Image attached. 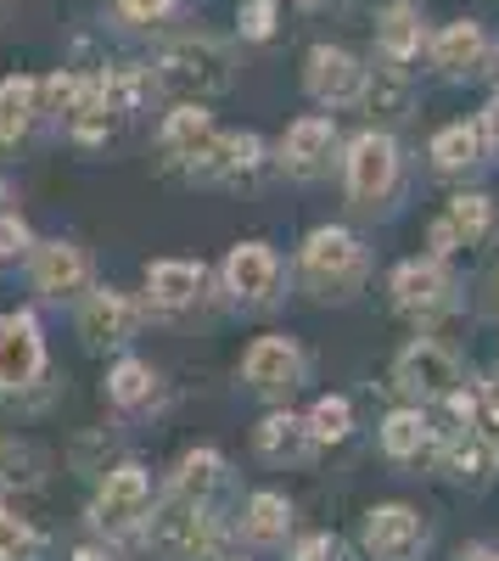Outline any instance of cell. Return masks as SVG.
I'll list each match as a JSON object with an SVG mask.
<instances>
[{
  "label": "cell",
  "mask_w": 499,
  "mask_h": 561,
  "mask_svg": "<svg viewBox=\"0 0 499 561\" xmlns=\"http://www.w3.org/2000/svg\"><path fill=\"white\" fill-rule=\"evenodd\" d=\"M45 449L18 438V433H0V489H39L45 483Z\"/></svg>",
  "instance_id": "cell-20"
},
{
  "label": "cell",
  "mask_w": 499,
  "mask_h": 561,
  "mask_svg": "<svg viewBox=\"0 0 499 561\" xmlns=\"http://www.w3.org/2000/svg\"><path fill=\"white\" fill-rule=\"evenodd\" d=\"M253 444H258L264 460H298V455L309 449V427H303L298 415L276 410V415H264L258 427H253Z\"/></svg>",
  "instance_id": "cell-23"
},
{
  "label": "cell",
  "mask_w": 499,
  "mask_h": 561,
  "mask_svg": "<svg viewBox=\"0 0 499 561\" xmlns=\"http://www.w3.org/2000/svg\"><path fill=\"white\" fill-rule=\"evenodd\" d=\"M303 84L321 107H353L359 96H365V68H359L348 51H337V45H314L309 68H303Z\"/></svg>",
  "instance_id": "cell-8"
},
{
  "label": "cell",
  "mask_w": 499,
  "mask_h": 561,
  "mask_svg": "<svg viewBox=\"0 0 499 561\" xmlns=\"http://www.w3.org/2000/svg\"><path fill=\"white\" fill-rule=\"evenodd\" d=\"M488 309H494V320H499V275H494V293H488Z\"/></svg>",
  "instance_id": "cell-43"
},
{
  "label": "cell",
  "mask_w": 499,
  "mask_h": 561,
  "mask_svg": "<svg viewBox=\"0 0 499 561\" xmlns=\"http://www.w3.org/2000/svg\"><path fill=\"white\" fill-rule=\"evenodd\" d=\"M483 158V124H443L432 135V169L455 174V169H472Z\"/></svg>",
  "instance_id": "cell-24"
},
{
  "label": "cell",
  "mask_w": 499,
  "mask_h": 561,
  "mask_svg": "<svg viewBox=\"0 0 499 561\" xmlns=\"http://www.w3.org/2000/svg\"><path fill=\"white\" fill-rule=\"evenodd\" d=\"M393 304L404 309V314H438L443 304H449V275H443V264L438 259H416V264H398L393 270Z\"/></svg>",
  "instance_id": "cell-13"
},
{
  "label": "cell",
  "mask_w": 499,
  "mask_h": 561,
  "mask_svg": "<svg viewBox=\"0 0 499 561\" xmlns=\"http://www.w3.org/2000/svg\"><path fill=\"white\" fill-rule=\"evenodd\" d=\"M376 45H382L387 62H398V68L410 62L421 51V18H416V7H404V0H398V7H387L382 23H376Z\"/></svg>",
  "instance_id": "cell-21"
},
{
  "label": "cell",
  "mask_w": 499,
  "mask_h": 561,
  "mask_svg": "<svg viewBox=\"0 0 499 561\" xmlns=\"http://www.w3.org/2000/svg\"><path fill=\"white\" fill-rule=\"evenodd\" d=\"M79 332H84V343H96V348L102 343H124L135 332V304L124 293H113V287L90 293L84 309H79Z\"/></svg>",
  "instance_id": "cell-16"
},
{
  "label": "cell",
  "mask_w": 499,
  "mask_h": 561,
  "mask_svg": "<svg viewBox=\"0 0 499 561\" xmlns=\"http://www.w3.org/2000/svg\"><path fill=\"white\" fill-rule=\"evenodd\" d=\"M152 388H158V377H152V365H147V359H118V365L107 370V399L124 404V410L147 404Z\"/></svg>",
  "instance_id": "cell-30"
},
{
  "label": "cell",
  "mask_w": 499,
  "mask_h": 561,
  "mask_svg": "<svg viewBox=\"0 0 499 561\" xmlns=\"http://www.w3.org/2000/svg\"><path fill=\"white\" fill-rule=\"evenodd\" d=\"M0 197H7V185H0Z\"/></svg>",
  "instance_id": "cell-44"
},
{
  "label": "cell",
  "mask_w": 499,
  "mask_h": 561,
  "mask_svg": "<svg viewBox=\"0 0 499 561\" xmlns=\"http://www.w3.org/2000/svg\"><path fill=\"white\" fill-rule=\"evenodd\" d=\"M264 169V147L258 135H208V147L186 163L192 180H208V185H242Z\"/></svg>",
  "instance_id": "cell-6"
},
{
  "label": "cell",
  "mask_w": 499,
  "mask_h": 561,
  "mask_svg": "<svg viewBox=\"0 0 499 561\" xmlns=\"http://www.w3.org/2000/svg\"><path fill=\"white\" fill-rule=\"evenodd\" d=\"M449 225L461 230V242L472 248V242H483L488 230H494V203L483 197V192H461L455 203H449V214H443Z\"/></svg>",
  "instance_id": "cell-32"
},
{
  "label": "cell",
  "mask_w": 499,
  "mask_h": 561,
  "mask_svg": "<svg viewBox=\"0 0 499 561\" xmlns=\"http://www.w3.org/2000/svg\"><path fill=\"white\" fill-rule=\"evenodd\" d=\"M208 135H213V118L202 113V102H179V107L163 118V129H158V147H163V158H169L174 169H186V163L208 147Z\"/></svg>",
  "instance_id": "cell-15"
},
{
  "label": "cell",
  "mask_w": 499,
  "mask_h": 561,
  "mask_svg": "<svg viewBox=\"0 0 499 561\" xmlns=\"http://www.w3.org/2000/svg\"><path fill=\"white\" fill-rule=\"evenodd\" d=\"M427 545V523L416 505H376L365 517V550L376 561H416Z\"/></svg>",
  "instance_id": "cell-9"
},
{
  "label": "cell",
  "mask_w": 499,
  "mask_h": 561,
  "mask_svg": "<svg viewBox=\"0 0 499 561\" xmlns=\"http://www.w3.org/2000/svg\"><path fill=\"white\" fill-rule=\"evenodd\" d=\"M461 561H499V556H494V550H466Z\"/></svg>",
  "instance_id": "cell-42"
},
{
  "label": "cell",
  "mask_w": 499,
  "mask_h": 561,
  "mask_svg": "<svg viewBox=\"0 0 499 561\" xmlns=\"http://www.w3.org/2000/svg\"><path fill=\"white\" fill-rule=\"evenodd\" d=\"M483 135H488V140H499V96H494V107L483 113Z\"/></svg>",
  "instance_id": "cell-40"
},
{
  "label": "cell",
  "mask_w": 499,
  "mask_h": 561,
  "mask_svg": "<svg viewBox=\"0 0 499 561\" xmlns=\"http://www.w3.org/2000/svg\"><path fill=\"white\" fill-rule=\"evenodd\" d=\"M202 264H186V259H158L147 270V304L152 309H186L202 298Z\"/></svg>",
  "instance_id": "cell-17"
},
{
  "label": "cell",
  "mask_w": 499,
  "mask_h": 561,
  "mask_svg": "<svg viewBox=\"0 0 499 561\" xmlns=\"http://www.w3.org/2000/svg\"><path fill=\"white\" fill-rule=\"evenodd\" d=\"M147 505H152V478H147V466H113V472L102 478V494L96 505H90V523H102V528H129V523H141L147 517Z\"/></svg>",
  "instance_id": "cell-5"
},
{
  "label": "cell",
  "mask_w": 499,
  "mask_h": 561,
  "mask_svg": "<svg viewBox=\"0 0 499 561\" xmlns=\"http://www.w3.org/2000/svg\"><path fill=\"white\" fill-rule=\"evenodd\" d=\"M483 421H488V444L499 449V382H494L488 399H483Z\"/></svg>",
  "instance_id": "cell-38"
},
{
  "label": "cell",
  "mask_w": 499,
  "mask_h": 561,
  "mask_svg": "<svg viewBox=\"0 0 499 561\" xmlns=\"http://www.w3.org/2000/svg\"><path fill=\"white\" fill-rule=\"evenodd\" d=\"M152 84L169 90L174 102H208L219 90H231V51L219 39H174L158 57Z\"/></svg>",
  "instance_id": "cell-1"
},
{
  "label": "cell",
  "mask_w": 499,
  "mask_h": 561,
  "mask_svg": "<svg viewBox=\"0 0 499 561\" xmlns=\"http://www.w3.org/2000/svg\"><path fill=\"white\" fill-rule=\"evenodd\" d=\"M303 280L314 298H353V287L365 280V248L353 230L343 225H321L303 242Z\"/></svg>",
  "instance_id": "cell-3"
},
{
  "label": "cell",
  "mask_w": 499,
  "mask_h": 561,
  "mask_svg": "<svg viewBox=\"0 0 499 561\" xmlns=\"http://www.w3.org/2000/svg\"><path fill=\"white\" fill-rule=\"evenodd\" d=\"M39 113V84L34 79H0V140H18Z\"/></svg>",
  "instance_id": "cell-26"
},
{
  "label": "cell",
  "mask_w": 499,
  "mask_h": 561,
  "mask_svg": "<svg viewBox=\"0 0 499 561\" xmlns=\"http://www.w3.org/2000/svg\"><path fill=\"white\" fill-rule=\"evenodd\" d=\"M488 455H494L488 433H455V438L438 449V460H443L449 478H483V472H488Z\"/></svg>",
  "instance_id": "cell-29"
},
{
  "label": "cell",
  "mask_w": 499,
  "mask_h": 561,
  "mask_svg": "<svg viewBox=\"0 0 499 561\" xmlns=\"http://www.w3.org/2000/svg\"><path fill=\"white\" fill-rule=\"evenodd\" d=\"M242 377L247 388L258 393H292L303 382V354L292 337H258L247 354H242Z\"/></svg>",
  "instance_id": "cell-11"
},
{
  "label": "cell",
  "mask_w": 499,
  "mask_h": 561,
  "mask_svg": "<svg viewBox=\"0 0 499 561\" xmlns=\"http://www.w3.org/2000/svg\"><path fill=\"white\" fill-rule=\"evenodd\" d=\"M466 242H461V230L455 225H449V219H432V230H427V259H449V253H461Z\"/></svg>",
  "instance_id": "cell-34"
},
{
  "label": "cell",
  "mask_w": 499,
  "mask_h": 561,
  "mask_svg": "<svg viewBox=\"0 0 499 561\" xmlns=\"http://www.w3.org/2000/svg\"><path fill=\"white\" fill-rule=\"evenodd\" d=\"M332 140H337V124L321 118V113H309V118H298V124L287 129V140H281V163H287L292 174H314V169L332 158Z\"/></svg>",
  "instance_id": "cell-18"
},
{
  "label": "cell",
  "mask_w": 499,
  "mask_h": 561,
  "mask_svg": "<svg viewBox=\"0 0 499 561\" xmlns=\"http://www.w3.org/2000/svg\"><path fill=\"white\" fill-rule=\"evenodd\" d=\"M488 51V39H483V23H449L438 39H432V62L443 73H472Z\"/></svg>",
  "instance_id": "cell-19"
},
{
  "label": "cell",
  "mask_w": 499,
  "mask_h": 561,
  "mask_svg": "<svg viewBox=\"0 0 499 561\" xmlns=\"http://www.w3.org/2000/svg\"><path fill=\"white\" fill-rule=\"evenodd\" d=\"M287 528H292V505H287V494H253V500H247L242 534H247L253 545H276V539H287Z\"/></svg>",
  "instance_id": "cell-28"
},
{
  "label": "cell",
  "mask_w": 499,
  "mask_h": 561,
  "mask_svg": "<svg viewBox=\"0 0 499 561\" xmlns=\"http://www.w3.org/2000/svg\"><path fill=\"white\" fill-rule=\"evenodd\" d=\"M348 197L359 208H376L387 192H393V180H398V147H393V135L387 129H365L348 147Z\"/></svg>",
  "instance_id": "cell-4"
},
{
  "label": "cell",
  "mask_w": 499,
  "mask_h": 561,
  "mask_svg": "<svg viewBox=\"0 0 499 561\" xmlns=\"http://www.w3.org/2000/svg\"><path fill=\"white\" fill-rule=\"evenodd\" d=\"M45 370V343L34 314H0V393L28 388Z\"/></svg>",
  "instance_id": "cell-10"
},
{
  "label": "cell",
  "mask_w": 499,
  "mask_h": 561,
  "mask_svg": "<svg viewBox=\"0 0 499 561\" xmlns=\"http://www.w3.org/2000/svg\"><path fill=\"white\" fill-rule=\"evenodd\" d=\"M147 539L152 550L174 561H213L224 550V534H219V517L208 511V500H179V494H169L147 517Z\"/></svg>",
  "instance_id": "cell-2"
},
{
  "label": "cell",
  "mask_w": 499,
  "mask_h": 561,
  "mask_svg": "<svg viewBox=\"0 0 499 561\" xmlns=\"http://www.w3.org/2000/svg\"><path fill=\"white\" fill-rule=\"evenodd\" d=\"M18 253H28V225L18 214H0V264L18 259Z\"/></svg>",
  "instance_id": "cell-35"
},
{
  "label": "cell",
  "mask_w": 499,
  "mask_h": 561,
  "mask_svg": "<svg viewBox=\"0 0 499 561\" xmlns=\"http://www.w3.org/2000/svg\"><path fill=\"white\" fill-rule=\"evenodd\" d=\"M219 483H224V460H219L213 449H192V455H179L169 494H179V500H208Z\"/></svg>",
  "instance_id": "cell-25"
},
{
  "label": "cell",
  "mask_w": 499,
  "mask_h": 561,
  "mask_svg": "<svg viewBox=\"0 0 499 561\" xmlns=\"http://www.w3.org/2000/svg\"><path fill=\"white\" fill-rule=\"evenodd\" d=\"M242 34L247 39H269L276 34V7H269V0H253V7L242 12Z\"/></svg>",
  "instance_id": "cell-36"
},
{
  "label": "cell",
  "mask_w": 499,
  "mask_h": 561,
  "mask_svg": "<svg viewBox=\"0 0 499 561\" xmlns=\"http://www.w3.org/2000/svg\"><path fill=\"white\" fill-rule=\"evenodd\" d=\"M84 280H90V264L73 242H45L34 248V287L45 298H79L84 293Z\"/></svg>",
  "instance_id": "cell-14"
},
{
  "label": "cell",
  "mask_w": 499,
  "mask_h": 561,
  "mask_svg": "<svg viewBox=\"0 0 499 561\" xmlns=\"http://www.w3.org/2000/svg\"><path fill=\"white\" fill-rule=\"evenodd\" d=\"M124 23H163L174 12V0H124Z\"/></svg>",
  "instance_id": "cell-37"
},
{
  "label": "cell",
  "mask_w": 499,
  "mask_h": 561,
  "mask_svg": "<svg viewBox=\"0 0 499 561\" xmlns=\"http://www.w3.org/2000/svg\"><path fill=\"white\" fill-rule=\"evenodd\" d=\"M309 444H343L348 433H353V404L343 399V393H326L321 404L309 410Z\"/></svg>",
  "instance_id": "cell-31"
},
{
  "label": "cell",
  "mask_w": 499,
  "mask_h": 561,
  "mask_svg": "<svg viewBox=\"0 0 499 561\" xmlns=\"http://www.w3.org/2000/svg\"><path fill=\"white\" fill-rule=\"evenodd\" d=\"M73 561H113L107 550H96V545H84V550H73Z\"/></svg>",
  "instance_id": "cell-41"
},
{
  "label": "cell",
  "mask_w": 499,
  "mask_h": 561,
  "mask_svg": "<svg viewBox=\"0 0 499 561\" xmlns=\"http://www.w3.org/2000/svg\"><path fill=\"white\" fill-rule=\"evenodd\" d=\"M28 550H34V528L12 511H0V561H23Z\"/></svg>",
  "instance_id": "cell-33"
},
{
  "label": "cell",
  "mask_w": 499,
  "mask_h": 561,
  "mask_svg": "<svg viewBox=\"0 0 499 561\" xmlns=\"http://www.w3.org/2000/svg\"><path fill=\"white\" fill-rule=\"evenodd\" d=\"M382 449H387L393 460H421V455L432 449V421H427L421 410H393V415L382 421Z\"/></svg>",
  "instance_id": "cell-22"
},
{
  "label": "cell",
  "mask_w": 499,
  "mask_h": 561,
  "mask_svg": "<svg viewBox=\"0 0 499 561\" xmlns=\"http://www.w3.org/2000/svg\"><path fill=\"white\" fill-rule=\"evenodd\" d=\"M359 102H365L371 113H382V118H404V113H410V102H416L410 73H404L398 62H387L376 79H365V96H359Z\"/></svg>",
  "instance_id": "cell-27"
},
{
  "label": "cell",
  "mask_w": 499,
  "mask_h": 561,
  "mask_svg": "<svg viewBox=\"0 0 499 561\" xmlns=\"http://www.w3.org/2000/svg\"><path fill=\"white\" fill-rule=\"evenodd\" d=\"M326 556H332V539H326V534H321V539H303V545H298V561H326Z\"/></svg>",
  "instance_id": "cell-39"
},
{
  "label": "cell",
  "mask_w": 499,
  "mask_h": 561,
  "mask_svg": "<svg viewBox=\"0 0 499 561\" xmlns=\"http://www.w3.org/2000/svg\"><path fill=\"white\" fill-rule=\"evenodd\" d=\"M393 382L404 388V393H416V399H449L461 388V365H455V354L449 348H438V343H410L398 354V365H393Z\"/></svg>",
  "instance_id": "cell-7"
},
{
  "label": "cell",
  "mask_w": 499,
  "mask_h": 561,
  "mask_svg": "<svg viewBox=\"0 0 499 561\" xmlns=\"http://www.w3.org/2000/svg\"><path fill=\"white\" fill-rule=\"evenodd\" d=\"M224 287H231L242 304H269L281 287V259L269 253L264 242H242L224 259Z\"/></svg>",
  "instance_id": "cell-12"
}]
</instances>
